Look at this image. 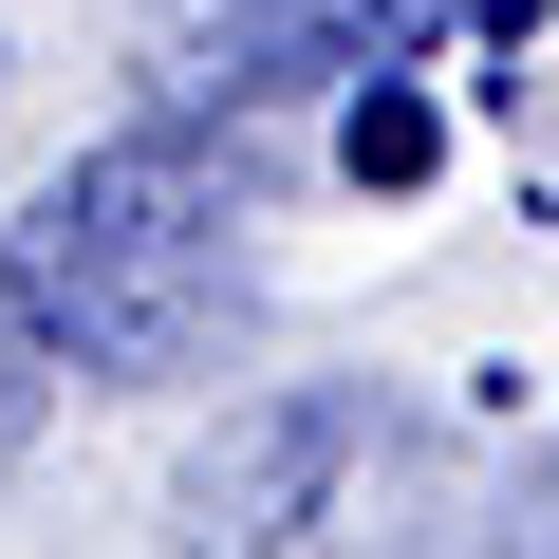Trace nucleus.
I'll use <instances>...</instances> for the list:
<instances>
[{"mask_svg": "<svg viewBox=\"0 0 559 559\" xmlns=\"http://www.w3.org/2000/svg\"><path fill=\"white\" fill-rule=\"evenodd\" d=\"M448 0H150V131L187 112H280V94H336L392 75Z\"/></svg>", "mask_w": 559, "mask_h": 559, "instance_id": "nucleus-2", "label": "nucleus"}, {"mask_svg": "<svg viewBox=\"0 0 559 559\" xmlns=\"http://www.w3.org/2000/svg\"><path fill=\"white\" fill-rule=\"evenodd\" d=\"M336 150H355V187H429V150H448V112H429V94H411V75H373V94H355V131H336Z\"/></svg>", "mask_w": 559, "mask_h": 559, "instance_id": "nucleus-5", "label": "nucleus"}, {"mask_svg": "<svg viewBox=\"0 0 559 559\" xmlns=\"http://www.w3.org/2000/svg\"><path fill=\"white\" fill-rule=\"evenodd\" d=\"M0 280H20V318H38L57 373L168 392L242 318V187L187 131H112V150H75L20 224H0Z\"/></svg>", "mask_w": 559, "mask_h": 559, "instance_id": "nucleus-1", "label": "nucleus"}, {"mask_svg": "<svg viewBox=\"0 0 559 559\" xmlns=\"http://www.w3.org/2000/svg\"><path fill=\"white\" fill-rule=\"evenodd\" d=\"M373 429H392L373 392H261V411H224L187 448V485H168V559H318V503L355 485Z\"/></svg>", "mask_w": 559, "mask_h": 559, "instance_id": "nucleus-3", "label": "nucleus"}, {"mask_svg": "<svg viewBox=\"0 0 559 559\" xmlns=\"http://www.w3.org/2000/svg\"><path fill=\"white\" fill-rule=\"evenodd\" d=\"M38 392H57V355H38V318H20V280H0V466H20V429H38Z\"/></svg>", "mask_w": 559, "mask_h": 559, "instance_id": "nucleus-6", "label": "nucleus"}, {"mask_svg": "<svg viewBox=\"0 0 559 559\" xmlns=\"http://www.w3.org/2000/svg\"><path fill=\"white\" fill-rule=\"evenodd\" d=\"M429 559H559V466H522V485H466Z\"/></svg>", "mask_w": 559, "mask_h": 559, "instance_id": "nucleus-4", "label": "nucleus"}]
</instances>
